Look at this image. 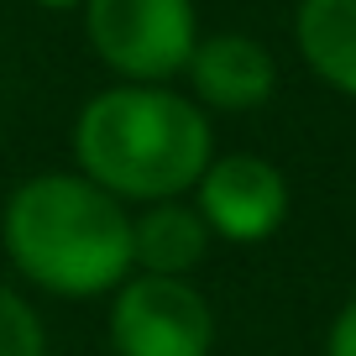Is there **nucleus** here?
<instances>
[{
    "label": "nucleus",
    "mask_w": 356,
    "mask_h": 356,
    "mask_svg": "<svg viewBox=\"0 0 356 356\" xmlns=\"http://www.w3.org/2000/svg\"><path fill=\"white\" fill-rule=\"evenodd\" d=\"M79 173L121 204L194 194L215 157L210 115L168 84H111L74 121Z\"/></svg>",
    "instance_id": "1"
},
{
    "label": "nucleus",
    "mask_w": 356,
    "mask_h": 356,
    "mask_svg": "<svg viewBox=\"0 0 356 356\" xmlns=\"http://www.w3.org/2000/svg\"><path fill=\"white\" fill-rule=\"evenodd\" d=\"M0 246L32 289L100 299L131 278V210L84 173H37L6 200Z\"/></svg>",
    "instance_id": "2"
},
{
    "label": "nucleus",
    "mask_w": 356,
    "mask_h": 356,
    "mask_svg": "<svg viewBox=\"0 0 356 356\" xmlns=\"http://www.w3.org/2000/svg\"><path fill=\"white\" fill-rule=\"evenodd\" d=\"M84 32L121 84H168L200 42L194 0H84Z\"/></svg>",
    "instance_id": "3"
},
{
    "label": "nucleus",
    "mask_w": 356,
    "mask_h": 356,
    "mask_svg": "<svg viewBox=\"0 0 356 356\" xmlns=\"http://www.w3.org/2000/svg\"><path fill=\"white\" fill-rule=\"evenodd\" d=\"M215 309L189 278H131L111 299V351L115 356H210Z\"/></svg>",
    "instance_id": "4"
},
{
    "label": "nucleus",
    "mask_w": 356,
    "mask_h": 356,
    "mask_svg": "<svg viewBox=\"0 0 356 356\" xmlns=\"http://www.w3.org/2000/svg\"><path fill=\"white\" fill-rule=\"evenodd\" d=\"M194 210L210 225V236L231 246H257L289 220V178L257 152L210 157L194 184Z\"/></svg>",
    "instance_id": "5"
},
{
    "label": "nucleus",
    "mask_w": 356,
    "mask_h": 356,
    "mask_svg": "<svg viewBox=\"0 0 356 356\" xmlns=\"http://www.w3.org/2000/svg\"><path fill=\"white\" fill-rule=\"evenodd\" d=\"M189 84L200 111H257L278 89V63L257 37L246 32H215L200 37L189 53Z\"/></svg>",
    "instance_id": "6"
},
{
    "label": "nucleus",
    "mask_w": 356,
    "mask_h": 356,
    "mask_svg": "<svg viewBox=\"0 0 356 356\" xmlns=\"http://www.w3.org/2000/svg\"><path fill=\"white\" fill-rule=\"evenodd\" d=\"M210 225L200 220L189 200H163L142 204L131 215V273L147 278H189L210 257Z\"/></svg>",
    "instance_id": "7"
},
{
    "label": "nucleus",
    "mask_w": 356,
    "mask_h": 356,
    "mask_svg": "<svg viewBox=\"0 0 356 356\" xmlns=\"http://www.w3.org/2000/svg\"><path fill=\"white\" fill-rule=\"evenodd\" d=\"M293 42L320 84L356 100V0H299Z\"/></svg>",
    "instance_id": "8"
},
{
    "label": "nucleus",
    "mask_w": 356,
    "mask_h": 356,
    "mask_svg": "<svg viewBox=\"0 0 356 356\" xmlns=\"http://www.w3.org/2000/svg\"><path fill=\"white\" fill-rule=\"evenodd\" d=\"M0 356H47V330L16 289L0 283Z\"/></svg>",
    "instance_id": "9"
},
{
    "label": "nucleus",
    "mask_w": 356,
    "mask_h": 356,
    "mask_svg": "<svg viewBox=\"0 0 356 356\" xmlns=\"http://www.w3.org/2000/svg\"><path fill=\"white\" fill-rule=\"evenodd\" d=\"M325 356H356V299L335 314L330 335H325Z\"/></svg>",
    "instance_id": "10"
},
{
    "label": "nucleus",
    "mask_w": 356,
    "mask_h": 356,
    "mask_svg": "<svg viewBox=\"0 0 356 356\" xmlns=\"http://www.w3.org/2000/svg\"><path fill=\"white\" fill-rule=\"evenodd\" d=\"M37 6H53V11H63V6H84V0H37Z\"/></svg>",
    "instance_id": "11"
}]
</instances>
